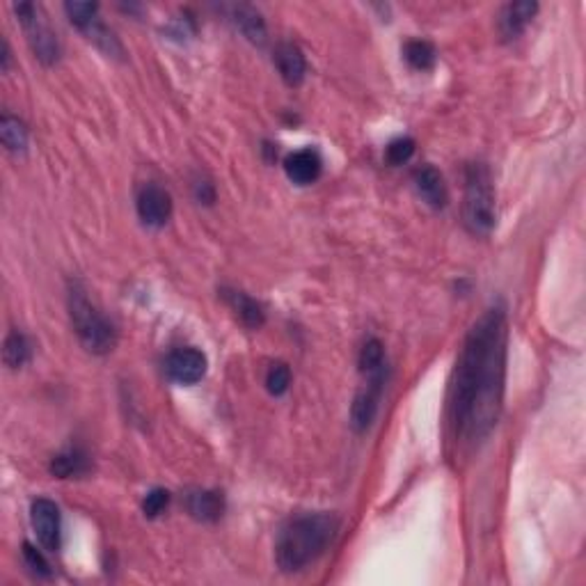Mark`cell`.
Here are the masks:
<instances>
[{"instance_id": "obj_1", "label": "cell", "mask_w": 586, "mask_h": 586, "mask_svg": "<svg viewBox=\"0 0 586 586\" xmlns=\"http://www.w3.org/2000/svg\"><path fill=\"white\" fill-rule=\"evenodd\" d=\"M506 312L490 307L466 337L449 389V424L460 440H484L502 410L506 376Z\"/></svg>"}, {"instance_id": "obj_2", "label": "cell", "mask_w": 586, "mask_h": 586, "mask_svg": "<svg viewBox=\"0 0 586 586\" xmlns=\"http://www.w3.org/2000/svg\"><path fill=\"white\" fill-rule=\"evenodd\" d=\"M340 532V520L332 514H303L291 518L277 536V566L284 572H298L314 563Z\"/></svg>"}, {"instance_id": "obj_3", "label": "cell", "mask_w": 586, "mask_h": 586, "mask_svg": "<svg viewBox=\"0 0 586 586\" xmlns=\"http://www.w3.org/2000/svg\"><path fill=\"white\" fill-rule=\"evenodd\" d=\"M67 305L69 316H72V325L76 330L81 344L85 346V351H90L94 355L110 353L117 344L115 325L90 301L88 291L82 289L78 282L69 284Z\"/></svg>"}, {"instance_id": "obj_4", "label": "cell", "mask_w": 586, "mask_h": 586, "mask_svg": "<svg viewBox=\"0 0 586 586\" xmlns=\"http://www.w3.org/2000/svg\"><path fill=\"white\" fill-rule=\"evenodd\" d=\"M463 220L475 236H488L495 227V190L490 172L484 163H470L466 170V199Z\"/></svg>"}, {"instance_id": "obj_5", "label": "cell", "mask_w": 586, "mask_h": 586, "mask_svg": "<svg viewBox=\"0 0 586 586\" xmlns=\"http://www.w3.org/2000/svg\"><path fill=\"white\" fill-rule=\"evenodd\" d=\"M16 16H19L21 25L25 28V34H28V44L33 49V53L37 55L39 62L44 64H55L60 60V44L55 34L51 33L49 25L42 24L39 19L37 7L30 5V3H19L14 5Z\"/></svg>"}, {"instance_id": "obj_6", "label": "cell", "mask_w": 586, "mask_h": 586, "mask_svg": "<svg viewBox=\"0 0 586 586\" xmlns=\"http://www.w3.org/2000/svg\"><path fill=\"white\" fill-rule=\"evenodd\" d=\"M383 389H385V371L367 376V388L355 397L353 408H351V424H353L355 431L362 433L371 427L376 415H379Z\"/></svg>"}, {"instance_id": "obj_7", "label": "cell", "mask_w": 586, "mask_h": 586, "mask_svg": "<svg viewBox=\"0 0 586 586\" xmlns=\"http://www.w3.org/2000/svg\"><path fill=\"white\" fill-rule=\"evenodd\" d=\"M165 371L175 383L179 385H195L204 379L207 373V355L202 351L186 346L177 349L165 360Z\"/></svg>"}, {"instance_id": "obj_8", "label": "cell", "mask_w": 586, "mask_h": 586, "mask_svg": "<svg viewBox=\"0 0 586 586\" xmlns=\"http://www.w3.org/2000/svg\"><path fill=\"white\" fill-rule=\"evenodd\" d=\"M138 216L147 227H163L172 216V197L156 184H145L136 197Z\"/></svg>"}, {"instance_id": "obj_9", "label": "cell", "mask_w": 586, "mask_h": 586, "mask_svg": "<svg viewBox=\"0 0 586 586\" xmlns=\"http://www.w3.org/2000/svg\"><path fill=\"white\" fill-rule=\"evenodd\" d=\"M30 518H33L34 533H37L42 548L49 552H58L60 550V509L55 502L46 497H39L33 502L30 509Z\"/></svg>"}, {"instance_id": "obj_10", "label": "cell", "mask_w": 586, "mask_h": 586, "mask_svg": "<svg viewBox=\"0 0 586 586\" xmlns=\"http://www.w3.org/2000/svg\"><path fill=\"white\" fill-rule=\"evenodd\" d=\"M321 170H323V160L316 149H298L284 160L286 177L298 186L314 184L321 177Z\"/></svg>"}, {"instance_id": "obj_11", "label": "cell", "mask_w": 586, "mask_h": 586, "mask_svg": "<svg viewBox=\"0 0 586 586\" xmlns=\"http://www.w3.org/2000/svg\"><path fill=\"white\" fill-rule=\"evenodd\" d=\"M275 64L280 76L284 78L286 85H301L305 81L307 73V62L303 51L298 49L296 44H291V42H282L280 46L275 49Z\"/></svg>"}, {"instance_id": "obj_12", "label": "cell", "mask_w": 586, "mask_h": 586, "mask_svg": "<svg viewBox=\"0 0 586 586\" xmlns=\"http://www.w3.org/2000/svg\"><path fill=\"white\" fill-rule=\"evenodd\" d=\"M186 506L199 523H216L225 511V499L216 490H193L186 495Z\"/></svg>"}, {"instance_id": "obj_13", "label": "cell", "mask_w": 586, "mask_h": 586, "mask_svg": "<svg viewBox=\"0 0 586 586\" xmlns=\"http://www.w3.org/2000/svg\"><path fill=\"white\" fill-rule=\"evenodd\" d=\"M223 298L247 328H262L264 321H266V312H264L262 303L236 289H223Z\"/></svg>"}, {"instance_id": "obj_14", "label": "cell", "mask_w": 586, "mask_h": 586, "mask_svg": "<svg viewBox=\"0 0 586 586\" xmlns=\"http://www.w3.org/2000/svg\"><path fill=\"white\" fill-rule=\"evenodd\" d=\"M415 188L417 193L422 195V199L427 204H431L433 208H442L447 204V186L442 179L440 172L433 165H424L415 172Z\"/></svg>"}, {"instance_id": "obj_15", "label": "cell", "mask_w": 586, "mask_h": 586, "mask_svg": "<svg viewBox=\"0 0 586 586\" xmlns=\"http://www.w3.org/2000/svg\"><path fill=\"white\" fill-rule=\"evenodd\" d=\"M538 5L536 3H511L504 7L502 16H499V30L504 34V39H515L524 33V28L529 25V21L536 14Z\"/></svg>"}, {"instance_id": "obj_16", "label": "cell", "mask_w": 586, "mask_h": 586, "mask_svg": "<svg viewBox=\"0 0 586 586\" xmlns=\"http://www.w3.org/2000/svg\"><path fill=\"white\" fill-rule=\"evenodd\" d=\"M51 475L58 479H73V476H82L90 472V458L85 451L81 449H67L60 451L51 460Z\"/></svg>"}, {"instance_id": "obj_17", "label": "cell", "mask_w": 586, "mask_h": 586, "mask_svg": "<svg viewBox=\"0 0 586 586\" xmlns=\"http://www.w3.org/2000/svg\"><path fill=\"white\" fill-rule=\"evenodd\" d=\"M234 24L236 28L245 34L253 44H266V24H264L262 14L250 5H236L234 7Z\"/></svg>"}, {"instance_id": "obj_18", "label": "cell", "mask_w": 586, "mask_h": 586, "mask_svg": "<svg viewBox=\"0 0 586 586\" xmlns=\"http://www.w3.org/2000/svg\"><path fill=\"white\" fill-rule=\"evenodd\" d=\"M0 140L12 154H24L28 149V129L19 117L3 112L0 117Z\"/></svg>"}, {"instance_id": "obj_19", "label": "cell", "mask_w": 586, "mask_h": 586, "mask_svg": "<svg viewBox=\"0 0 586 586\" xmlns=\"http://www.w3.org/2000/svg\"><path fill=\"white\" fill-rule=\"evenodd\" d=\"M403 55H406L408 64H410L412 69H419V72L431 69L437 60L436 49H433V44L427 42V39H410V42L403 46Z\"/></svg>"}, {"instance_id": "obj_20", "label": "cell", "mask_w": 586, "mask_h": 586, "mask_svg": "<svg viewBox=\"0 0 586 586\" xmlns=\"http://www.w3.org/2000/svg\"><path fill=\"white\" fill-rule=\"evenodd\" d=\"M3 358H5V364L12 369L24 367L30 360V344L25 340V334L19 332V330H12L5 340V349H3Z\"/></svg>"}, {"instance_id": "obj_21", "label": "cell", "mask_w": 586, "mask_h": 586, "mask_svg": "<svg viewBox=\"0 0 586 586\" xmlns=\"http://www.w3.org/2000/svg\"><path fill=\"white\" fill-rule=\"evenodd\" d=\"M360 371L364 376H373V373L385 371V349L380 340H367L362 351H360Z\"/></svg>"}, {"instance_id": "obj_22", "label": "cell", "mask_w": 586, "mask_h": 586, "mask_svg": "<svg viewBox=\"0 0 586 586\" xmlns=\"http://www.w3.org/2000/svg\"><path fill=\"white\" fill-rule=\"evenodd\" d=\"M64 12H67L69 21H72L81 33L88 28L92 21L99 19L97 3H67V5H64Z\"/></svg>"}, {"instance_id": "obj_23", "label": "cell", "mask_w": 586, "mask_h": 586, "mask_svg": "<svg viewBox=\"0 0 586 586\" xmlns=\"http://www.w3.org/2000/svg\"><path fill=\"white\" fill-rule=\"evenodd\" d=\"M291 385V369L284 362L271 364L266 373V388L273 397H282Z\"/></svg>"}, {"instance_id": "obj_24", "label": "cell", "mask_w": 586, "mask_h": 586, "mask_svg": "<svg viewBox=\"0 0 586 586\" xmlns=\"http://www.w3.org/2000/svg\"><path fill=\"white\" fill-rule=\"evenodd\" d=\"M412 154H415V140L412 138H397L385 149V159H388L389 165L408 163L412 159Z\"/></svg>"}, {"instance_id": "obj_25", "label": "cell", "mask_w": 586, "mask_h": 586, "mask_svg": "<svg viewBox=\"0 0 586 586\" xmlns=\"http://www.w3.org/2000/svg\"><path fill=\"white\" fill-rule=\"evenodd\" d=\"M170 504V493L165 488H154L147 493L145 502H142V511H145L147 518H156V515L163 514Z\"/></svg>"}, {"instance_id": "obj_26", "label": "cell", "mask_w": 586, "mask_h": 586, "mask_svg": "<svg viewBox=\"0 0 586 586\" xmlns=\"http://www.w3.org/2000/svg\"><path fill=\"white\" fill-rule=\"evenodd\" d=\"M24 559H25V563H28L30 571L34 572V575H37V577H51L49 562H46L44 554L39 552L37 548H33L30 543H25V545H24Z\"/></svg>"}]
</instances>
